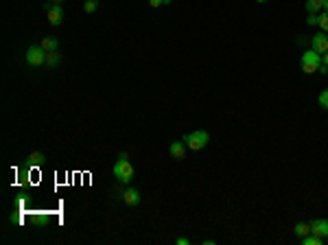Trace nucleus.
<instances>
[{
  "instance_id": "26",
  "label": "nucleus",
  "mask_w": 328,
  "mask_h": 245,
  "mask_svg": "<svg viewBox=\"0 0 328 245\" xmlns=\"http://www.w3.org/2000/svg\"><path fill=\"white\" fill-rule=\"evenodd\" d=\"M326 239H328V236H326Z\"/></svg>"
},
{
  "instance_id": "5",
  "label": "nucleus",
  "mask_w": 328,
  "mask_h": 245,
  "mask_svg": "<svg viewBox=\"0 0 328 245\" xmlns=\"http://www.w3.org/2000/svg\"><path fill=\"white\" fill-rule=\"evenodd\" d=\"M46 13H48V24L51 26H59L61 20H64V9L61 4H46Z\"/></svg>"
},
{
  "instance_id": "12",
  "label": "nucleus",
  "mask_w": 328,
  "mask_h": 245,
  "mask_svg": "<svg viewBox=\"0 0 328 245\" xmlns=\"http://www.w3.org/2000/svg\"><path fill=\"white\" fill-rule=\"evenodd\" d=\"M304 7L309 13H319L324 9V0H306Z\"/></svg>"
},
{
  "instance_id": "20",
  "label": "nucleus",
  "mask_w": 328,
  "mask_h": 245,
  "mask_svg": "<svg viewBox=\"0 0 328 245\" xmlns=\"http://www.w3.org/2000/svg\"><path fill=\"white\" fill-rule=\"evenodd\" d=\"M175 243H177V245H190V241L184 239V236H179V239H175Z\"/></svg>"
},
{
  "instance_id": "15",
  "label": "nucleus",
  "mask_w": 328,
  "mask_h": 245,
  "mask_svg": "<svg viewBox=\"0 0 328 245\" xmlns=\"http://www.w3.org/2000/svg\"><path fill=\"white\" fill-rule=\"evenodd\" d=\"M26 162H29V164H42V162H44V153H39V151L31 153L29 160H26Z\"/></svg>"
},
{
  "instance_id": "24",
  "label": "nucleus",
  "mask_w": 328,
  "mask_h": 245,
  "mask_svg": "<svg viewBox=\"0 0 328 245\" xmlns=\"http://www.w3.org/2000/svg\"><path fill=\"white\" fill-rule=\"evenodd\" d=\"M164 4H171V0H164Z\"/></svg>"
},
{
  "instance_id": "23",
  "label": "nucleus",
  "mask_w": 328,
  "mask_h": 245,
  "mask_svg": "<svg viewBox=\"0 0 328 245\" xmlns=\"http://www.w3.org/2000/svg\"><path fill=\"white\" fill-rule=\"evenodd\" d=\"M52 2H55V4H61V0H52Z\"/></svg>"
},
{
  "instance_id": "11",
  "label": "nucleus",
  "mask_w": 328,
  "mask_h": 245,
  "mask_svg": "<svg viewBox=\"0 0 328 245\" xmlns=\"http://www.w3.org/2000/svg\"><path fill=\"white\" fill-rule=\"evenodd\" d=\"M39 46H42V48H44V51H46V52H55L57 48H59V42H57L55 37H44V39H42V44H39Z\"/></svg>"
},
{
  "instance_id": "9",
  "label": "nucleus",
  "mask_w": 328,
  "mask_h": 245,
  "mask_svg": "<svg viewBox=\"0 0 328 245\" xmlns=\"http://www.w3.org/2000/svg\"><path fill=\"white\" fill-rule=\"evenodd\" d=\"M121 197L127 206H138L140 204V192L136 191V188H125V191L121 192Z\"/></svg>"
},
{
  "instance_id": "1",
  "label": "nucleus",
  "mask_w": 328,
  "mask_h": 245,
  "mask_svg": "<svg viewBox=\"0 0 328 245\" xmlns=\"http://www.w3.org/2000/svg\"><path fill=\"white\" fill-rule=\"evenodd\" d=\"M114 175H116V179L122 184H129L131 179H134V166H131L127 153H121V156H118V162L114 164Z\"/></svg>"
},
{
  "instance_id": "25",
  "label": "nucleus",
  "mask_w": 328,
  "mask_h": 245,
  "mask_svg": "<svg viewBox=\"0 0 328 245\" xmlns=\"http://www.w3.org/2000/svg\"><path fill=\"white\" fill-rule=\"evenodd\" d=\"M258 2H267V0H258Z\"/></svg>"
},
{
  "instance_id": "4",
  "label": "nucleus",
  "mask_w": 328,
  "mask_h": 245,
  "mask_svg": "<svg viewBox=\"0 0 328 245\" xmlns=\"http://www.w3.org/2000/svg\"><path fill=\"white\" fill-rule=\"evenodd\" d=\"M46 55H48V52L44 51L42 46H29V48H26V64L35 66V68H39V66H46Z\"/></svg>"
},
{
  "instance_id": "22",
  "label": "nucleus",
  "mask_w": 328,
  "mask_h": 245,
  "mask_svg": "<svg viewBox=\"0 0 328 245\" xmlns=\"http://www.w3.org/2000/svg\"><path fill=\"white\" fill-rule=\"evenodd\" d=\"M324 11L328 13V0H324Z\"/></svg>"
},
{
  "instance_id": "19",
  "label": "nucleus",
  "mask_w": 328,
  "mask_h": 245,
  "mask_svg": "<svg viewBox=\"0 0 328 245\" xmlns=\"http://www.w3.org/2000/svg\"><path fill=\"white\" fill-rule=\"evenodd\" d=\"M149 4H151L153 9H157V7H162V4H164V0H149Z\"/></svg>"
},
{
  "instance_id": "10",
  "label": "nucleus",
  "mask_w": 328,
  "mask_h": 245,
  "mask_svg": "<svg viewBox=\"0 0 328 245\" xmlns=\"http://www.w3.org/2000/svg\"><path fill=\"white\" fill-rule=\"evenodd\" d=\"M293 234H295L297 239H302V236L311 234V223H304V221L295 223V228H293Z\"/></svg>"
},
{
  "instance_id": "13",
  "label": "nucleus",
  "mask_w": 328,
  "mask_h": 245,
  "mask_svg": "<svg viewBox=\"0 0 328 245\" xmlns=\"http://www.w3.org/2000/svg\"><path fill=\"white\" fill-rule=\"evenodd\" d=\"M59 61H61V57H59V52H48L46 55V66L48 68H57V66H59Z\"/></svg>"
},
{
  "instance_id": "17",
  "label": "nucleus",
  "mask_w": 328,
  "mask_h": 245,
  "mask_svg": "<svg viewBox=\"0 0 328 245\" xmlns=\"http://www.w3.org/2000/svg\"><path fill=\"white\" fill-rule=\"evenodd\" d=\"M306 24L309 26H319V13H309V16H306Z\"/></svg>"
},
{
  "instance_id": "6",
  "label": "nucleus",
  "mask_w": 328,
  "mask_h": 245,
  "mask_svg": "<svg viewBox=\"0 0 328 245\" xmlns=\"http://www.w3.org/2000/svg\"><path fill=\"white\" fill-rule=\"evenodd\" d=\"M311 48H313V51H317L319 55H324V52L328 51V35L324 33H315L313 37H311Z\"/></svg>"
},
{
  "instance_id": "21",
  "label": "nucleus",
  "mask_w": 328,
  "mask_h": 245,
  "mask_svg": "<svg viewBox=\"0 0 328 245\" xmlns=\"http://www.w3.org/2000/svg\"><path fill=\"white\" fill-rule=\"evenodd\" d=\"M322 64H326V66H328V51L322 55Z\"/></svg>"
},
{
  "instance_id": "7",
  "label": "nucleus",
  "mask_w": 328,
  "mask_h": 245,
  "mask_svg": "<svg viewBox=\"0 0 328 245\" xmlns=\"http://www.w3.org/2000/svg\"><path fill=\"white\" fill-rule=\"evenodd\" d=\"M186 142L184 140H175V142H171V147H169V153H171V158L173 160H184L186 158Z\"/></svg>"
},
{
  "instance_id": "3",
  "label": "nucleus",
  "mask_w": 328,
  "mask_h": 245,
  "mask_svg": "<svg viewBox=\"0 0 328 245\" xmlns=\"http://www.w3.org/2000/svg\"><path fill=\"white\" fill-rule=\"evenodd\" d=\"M319 64H322V55L313 48H309L306 52H302V59H300V66H302V72L304 74H313L317 72Z\"/></svg>"
},
{
  "instance_id": "8",
  "label": "nucleus",
  "mask_w": 328,
  "mask_h": 245,
  "mask_svg": "<svg viewBox=\"0 0 328 245\" xmlns=\"http://www.w3.org/2000/svg\"><path fill=\"white\" fill-rule=\"evenodd\" d=\"M311 232L322 236V239H326L328 236V219H315V221H311Z\"/></svg>"
},
{
  "instance_id": "14",
  "label": "nucleus",
  "mask_w": 328,
  "mask_h": 245,
  "mask_svg": "<svg viewBox=\"0 0 328 245\" xmlns=\"http://www.w3.org/2000/svg\"><path fill=\"white\" fill-rule=\"evenodd\" d=\"M83 9H86V13H94L96 9H99V0H86V2H83Z\"/></svg>"
},
{
  "instance_id": "16",
  "label": "nucleus",
  "mask_w": 328,
  "mask_h": 245,
  "mask_svg": "<svg viewBox=\"0 0 328 245\" xmlns=\"http://www.w3.org/2000/svg\"><path fill=\"white\" fill-rule=\"evenodd\" d=\"M319 29L324 31V33H328V13H319Z\"/></svg>"
},
{
  "instance_id": "2",
  "label": "nucleus",
  "mask_w": 328,
  "mask_h": 245,
  "mask_svg": "<svg viewBox=\"0 0 328 245\" xmlns=\"http://www.w3.org/2000/svg\"><path fill=\"white\" fill-rule=\"evenodd\" d=\"M184 142H186V147L190 149V151H201L204 147H208L210 142V134L204 129H197V131H190V134L184 136Z\"/></svg>"
},
{
  "instance_id": "18",
  "label": "nucleus",
  "mask_w": 328,
  "mask_h": 245,
  "mask_svg": "<svg viewBox=\"0 0 328 245\" xmlns=\"http://www.w3.org/2000/svg\"><path fill=\"white\" fill-rule=\"evenodd\" d=\"M317 103L322 105L324 109H328V90H324V92H319V96H317Z\"/></svg>"
}]
</instances>
